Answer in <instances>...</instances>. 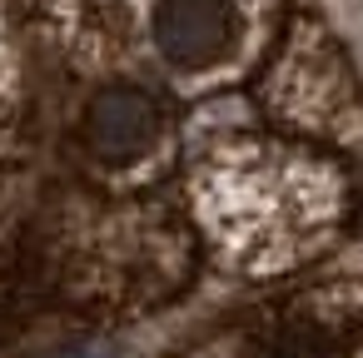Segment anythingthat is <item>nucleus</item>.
<instances>
[{
  "instance_id": "nucleus-2",
  "label": "nucleus",
  "mask_w": 363,
  "mask_h": 358,
  "mask_svg": "<svg viewBox=\"0 0 363 358\" xmlns=\"http://www.w3.org/2000/svg\"><path fill=\"white\" fill-rule=\"evenodd\" d=\"M155 130H160L155 100L130 85H115L90 105V145L105 160H135L155 140Z\"/></svg>"
},
{
  "instance_id": "nucleus-3",
  "label": "nucleus",
  "mask_w": 363,
  "mask_h": 358,
  "mask_svg": "<svg viewBox=\"0 0 363 358\" xmlns=\"http://www.w3.org/2000/svg\"><path fill=\"white\" fill-rule=\"evenodd\" d=\"M60 358H80V348H65V353H60Z\"/></svg>"
},
{
  "instance_id": "nucleus-1",
  "label": "nucleus",
  "mask_w": 363,
  "mask_h": 358,
  "mask_svg": "<svg viewBox=\"0 0 363 358\" xmlns=\"http://www.w3.org/2000/svg\"><path fill=\"white\" fill-rule=\"evenodd\" d=\"M155 40L174 65H209L234 40L229 0H164L155 16Z\"/></svg>"
}]
</instances>
